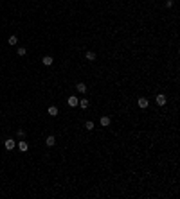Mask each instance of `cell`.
<instances>
[{"mask_svg": "<svg viewBox=\"0 0 180 199\" xmlns=\"http://www.w3.org/2000/svg\"><path fill=\"white\" fill-rule=\"evenodd\" d=\"M4 147H6L7 151H13L15 147H16V142H15L13 138H7L6 142H4Z\"/></svg>", "mask_w": 180, "mask_h": 199, "instance_id": "cell-1", "label": "cell"}, {"mask_svg": "<svg viewBox=\"0 0 180 199\" xmlns=\"http://www.w3.org/2000/svg\"><path fill=\"white\" fill-rule=\"evenodd\" d=\"M155 102H157L159 106H164V104L168 102V99H166V95H162V93H160V95H157V97H155Z\"/></svg>", "mask_w": 180, "mask_h": 199, "instance_id": "cell-2", "label": "cell"}, {"mask_svg": "<svg viewBox=\"0 0 180 199\" xmlns=\"http://www.w3.org/2000/svg\"><path fill=\"white\" fill-rule=\"evenodd\" d=\"M16 145H18V149H20L22 152H25V151L29 149V144H27V142H25V140H20V142H18V144H16Z\"/></svg>", "mask_w": 180, "mask_h": 199, "instance_id": "cell-3", "label": "cell"}, {"mask_svg": "<svg viewBox=\"0 0 180 199\" xmlns=\"http://www.w3.org/2000/svg\"><path fill=\"white\" fill-rule=\"evenodd\" d=\"M78 104H79V99H78L76 95H70V97H69V106H72V108H76Z\"/></svg>", "mask_w": 180, "mask_h": 199, "instance_id": "cell-4", "label": "cell"}, {"mask_svg": "<svg viewBox=\"0 0 180 199\" xmlns=\"http://www.w3.org/2000/svg\"><path fill=\"white\" fill-rule=\"evenodd\" d=\"M85 58H87L88 61H96V59H97L96 52H92V50H88V52H85Z\"/></svg>", "mask_w": 180, "mask_h": 199, "instance_id": "cell-5", "label": "cell"}, {"mask_svg": "<svg viewBox=\"0 0 180 199\" xmlns=\"http://www.w3.org/2000/svg\"><path fill=\"white\" fill-rule=\"evenodd\" d=\"M137 104H139V108H142V110H144V108H148V104H150V102H148V99L140 97V99L137 100Z\"/></svg>", "mask_w": 180, "mask_h": 199, "instance_id": "cell-6", "label": "cell"}, {"mask_svg": "<svg viewBox=\"0 0 180 199\" xmlns=\"http://www.w3.org/2000/svg\"><path fill=\"white\" fill-rule=\"evenodd\" d=\"M54 144H56V138H54L52 135H50V136H47V140H45V145H47V147H52Z\"/></svg>", "mask_w": 180, "mask_h": 199, "instance_id": "cell-7", "label": "cell"}, {"mask_svg": "<svg viewBox=\"0 0 180 199\" xmlns=\"http://www.w3.org/2000/svg\"><path fill=\"white\" fill-rule=\"evenodd\" d=\"M76 90H78L79 93H85V91H87V84H85V83H78V84H76Z\"/></svg>", "mask_w": 180, "mask_h": 199, "instance_id": "cell-8", "label": "cell"}, {"mask_svg": "<svg viewBox=\"0 0 180 199\" xmlns=\"http://www.w3.org/2000/svg\"><path fill=\"white\" fill-rule=\"evenodd\" d=\"M43 65H45V67H50V65H52V63H54V59H52V58H50V56H45V58H43Z\"/></svg>", "mask_w": 180, "mask_h": 199, "instance_id": "cell-9", "label": "cell"}, {"mask_svg": "<svg viewBox=\"0 0 180 199\" xmlns=\"http://www.w3.org/2000/svg\"><path fill=\"white\" fill-rule=\"evenodd\" d=\"M101 126H103V127H108V126H110V117H103V119H101Z\"/></svg>", "mask_w": 180, "mask_h": 199, "instance_id": "cell-10", "label": "cell"}, {"mask_svg": "<svg viewBox=\"0 0 180 199\" xmlns=\"http://www.w3.org/2000/svg\"><path fill=\"white\" fill-rule=\"evenodd\" d=\"M88 104H90V102H88V100H87V99H81V100H79V104H78V106H81L83 110H87V108H88Z\"/></svg>", "mask_w": 180, "mask_h": 199, "instance_id": "cell-11", "label": "cell"}, {"mask_svg": "<svg viewBox=\"0 0 180 199\" xmlns=\"http://www.w3.org/2000/svg\"><path fill=\"white\" fill-rule=\"evenodd\" d=\"M49 115L56 117V115H58V108H56V106H50V108H49Z\"/></svg>", "mask_w": 180, "mask_h": 199, "instance_id": "cell-12", "label": "cell"}, {"mask_svg": "<svg viewBox=\"0 0 180 199\" xmlns=\"http://www.w3.org/2000/svg\"><path fill=\"white\" fill-rule=\"evenodd\" d=\"M85 129H87V131H92V129H94V122H92V120L85 122Z\"/></svg>", "mask_w": 180, "mask_h": 199, "instance_id": "cell-13", "label": "cell"}, {"mask_svg": "<svg viewBox=\"0 0 180 199\" xmlns=\"http://www.w3.org/2000/svg\"><path fill=\"white\" fill-rule=\"evenodd\" d=\"M7 43H9V45H16V43H18V38H16V36H9Z\"/></svg>", "mask_w": 180, "mask_h": 199, "instance_id": "cell-14", "label": "cell"}, {"mask_svg": "<svg viewBox=\"0 0 180 199\" xmlns=\"http://www.w3.org/2000/svg\"><path fill=\"white\" fill-rule=\"evenodd\" d=\"M16 54H18V56H25V49H23V47H20V49L16 50Z\"/></svg>", "mask_w": 180, "mask_h": 199, "instance_id": "cell-15", "label": "cell"}, {"mask_svg": "<svg viewBox=\"0 0 180 199\" xmlns=\"http://www.w3.org/2000/svg\"><path fill=\"white\" fill-rule=\"evenodd\" d=\"M166 7H173V0H166Z\"/></svg>", "mask_w": 180, "mask_h": 199, "instance_id": "cell-16", "label": "cell"}, {"mask_svg": "<svg viewBox=\"0 0 180 199\" xmlns=\"http://www.w3.org/2000/svg\"><path fill=\"white\" fill-rule=\"evenodd\" d=\"M18 136H20V138H23V136H25V133H23V129H18Z\"/></svg>", "mask_w": 180, "mask_h": 199, "instance_id": "cell-17", "label": "cell"}]
</instances>
